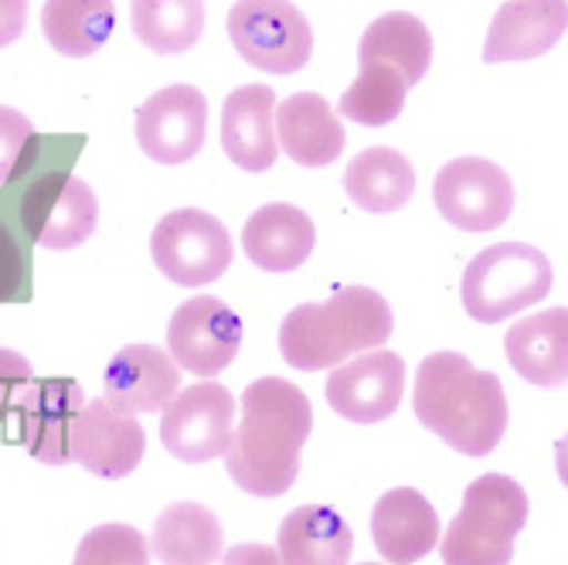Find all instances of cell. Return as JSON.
<instances>
[{
  "instance_id": "cell-6",
  "label": "cell",
  "mask_w": 568,
  "mask_h": 565,
  "mask_svg": "<svg viewBox=\"0 0 568 565\" xmlns=\"http://www.w3.org/2000/svg\"><path fill=\"white\" fill-rule=\"evenodd\" d=\"M225 28L239 56L270 75H293L314 56V28L293 0H239Z\"/></svg>"
},
{
  "instance_id": "cell-11",
  "label": "cell",
  "mask_w": 568,
  "mask_h": 565,
  "mask_svg": "<svg viewBox=\"0 0 568 565\" xmlns=\"http://www.w3.org/2000/svg\"><path fill=\"white\" fill-rule=\"evenodd\" d=\"M209 137V99L194 85H168L140 102L136 143L158 164H187Z\"/></svg>"
},
{
  "instance_id": "cell-33",
  "label": "cell",
  "mask_w": 568,
  "mask_h": 565,
  "mask_svg": "<svg viewBox=\"0 0 568 565\" xmlns=\"http://www.w3.org/2000/svg\"><path fill=\"white\" fill-rule=\"evenodd\" d=\"M31 379H34V372H31L28 357L11 347H0V420L11 413L18 395L28 389Z\"/></svg>"
},
{
  "instance_id": "cell-9",
  "label": "cell",
  "mask_w": 568,
  "mask_h": 565,
  "mask_svg": "<svg viewBox=\"0 0 568 565\" xmlns=\"http://www.w3.org/2000/svg\"><path fill=\"white\" fill-rule=\"evenodd\" d=\"M235 430V395L219 382L181 389L161 420V440L171 456L184 464H209L222 456Z\"/></svg>"
},
{
  "instance_id": "cell-3",
  "label": "cell",
  "mask_w": 568,
  "mask_h": 565,
  "mask_svg": "<svg viewBox=\"0 0 568 565\" xmlns=\"http://www.w3.org/2000/svg\"><path fill=\"white\" fill-rule=\"evenodd\" d=\"M392 306L372 286H341L324 303H300L280 324V351L296 372L344 365L392 337Z\"/></svg>"
},
{
  "instance_id": "cell-35",
  "label": "cell",
  "mask_w": 568,
  "mask_h": 565,
  "mask_svg": "<svg viewBox=\"0 0 568 565\" xmlns=\"http://www.w3.org/2000/svg\"><path fill=\"white\" fill-rule=\"evenodd\" d=\"M222 565H283L276 548L270 545H255V542H245V545H235L229 552H222L219 558Z\"/></svg>"
},
{
  "instance_id": "cell-16",
  "label": "cell",
  "mask_w": 568,
  "mask_h": 565,
  "mask_svg": "<svg viewBox=\"0 0 568 565\" xmlns=\"http://www.w3.org/2000/svg\"><path fill=\"white\" fill-rule=\"evenodd\" d=\"M181 392V369L153 344H126L102 372V398L120 413H158Z\"/></svg>"
},
{
  "instance_id": "cell-2",
  "label": "cell",
  "mask_w": 568,
  "mask_h": 565,
  "mask_svg": "<svg viewBox=\"0 0 568 565\" xmlns=\"http://www.w3.org/2000/svg\"><path fill=\"white\" fill-rule=\"evenodd\" d=\"M416 420L463 456H487L507 433V395L494 372H480L459 351L423 357L412 389Z\"/></svg>"
},
{
  "instance_id": "cell-30",
  "label": "cell",
  "mask_w": 568,
  "mask_h": 565,
  "mask_svg": "<svg viewBox=\"0 0 568 565\" xmlns=\"http://www.w3.org/2000/svg\"><path fill=\"white\" fill-rule=\"evenodd\" d=\"M72 565H150V548L130 525H99L79 542Z\"/></svg>"
},
{
  "instance_id": "cell-22",
  "label": "cell",
  "mask_w": 568,
  "mask_h": 565,
  "mask_svg": "<svg viewBox=\"0 0 568 565\" xmlns=\"http://www.w3.org/2000/svg\"><path fill=\"white\" fill-rule=\"evenodd\" d=\"M507 362L525 382L541 389H565L568 382V311L551 306L518 321L504 337Z\"/></svg>"
},
{
  "instance_id": "cell-19",
  "label": "cell",
  "mask_w": 568,
  "mask_h": 565,
  "mask_svg": "<svg viewBox=\"0 0 568 565\" xmlns=\"http://www.w3.org/2000/svg\"><path fill=\"white\" fill-rule=\"evenodd\" d=\"M276 143L300 168H327L344 153V123L334 117L331 102L317 92H296L283 99L276 113Z\"/></svg>"
},
{
  "instance_id": "cell-31",
  "label": "cell",
  "mask_w": 568,
  "mask_h": 565,
  "mask_svg": "<svg viewBox=\"0 0 568 565\" xmlns=\"http://www.w3.org/2000/svg\"><path fill=\"white\" fill-rule=\"evenodd\" d=\"M34 127L21 110L0 107V184H8L31 158Z\"/></svg>"
},
{
  "instance_id": "cell-18",
  "label": "cell",
  "mask_w": 568,
  "mask_h": 565,
  "mask_svg": "<svg viewBox=\"0 0 568 565\" xmlns=\"http://www.w3.org/2000/svg\"><path fill=\"white\" fill-rule=\"evenodd\" d=\"M276 92L270 85H242L222 107V147L229 161L245 174H263L276 164Z\"/></svg>"
},
{
  "instance_id": "cell-20",
  "label": "cell",
  "mask_w": 568,
  "mask_h": 565,
  "mask_svg": "<svg viewBox=\"0 0 568 565\" xmlns=\"http://www.w3.org/2000/svg\"><path fill=\"white\" fill-rule=\"evenodd\" d=\"M317 245V229L296 204H263L255 212L245 229H242V249L248 255L252 266H260L266 273H293L300 270L310 252Z\"/></svg>"
},
{
  "instance_id": "cell-1",
  "label": "cell",
  "mask_w": 568,
  "mask_h": 565,
  "mask_svg": "<svg viewBox=\"0 0 568 565\" xmlns=\"http://www.w3.org/2000/svg\"><path fill=\"white\" fill-rule=\"evenodd\" d=\"M314 433L310 398L286 379H260L242 392V420L225 446L229 477L252 497H280L296 484L300 453Z\"/></svg>"
},
{
  "instance_id": "cell-25",
  "label": "cell",
  "mask_w": 568,
  "mask_h": 565,
  "mask_svg": "<svg viewBox=\"0 0 568 565\" xmlns=\"http://www.w3.org/2000/svg\"><path fill=\"white\" fill-rule=\"evenodd\" d=\"M344 191L361 212L392 215L405 209L412 191H416V168L395 147H372L361 150L347 164Z\"/></svg>"
},
{
  "instance_id": "cell-21",
  "label": "cell",
  "mask_w": 568,
  "mask_h": 565,
  "mask_svg": "<svg viewBox=\"0 0 568 565\" xmlns=\"http://www.w3.org/2000/svg\"><path fill=\"white\" fill-rule=\"evenodd\" d=\"M372 538L392 565H412L436 548L439 515L416 487H395L372 511Z\"/></svg>"
},
{
  "instance_id": "cell-10",
  "label": "cell",
  "mask_w": 568,
  "mask_h": 565,
  "mask_svg": "<svg viewBox=\"0 0 568 565\" xmlns=\"http://www.w3.org/2000/svg\"><path fill=\"white\" fill-rule=\"evenodd\" d=\"M21 225L28 229L34 245L44 249H75L92 239L99 225V201L95 191L65 171L41 174L21 201Z\"/></svg>"
},
{
  "instance_id": "cell-15",
  "label": "cell",
  "mask_w": 568,
  "mask_h": 565,
  "mask_svg": "<svg viewBox=\"0 0 568 565\" xmlns=\"http://www.w3.org/2000/svg\"><path fill=\"white\" fill-rule=\"evenodd\" d=\"M82 405L85 392L75 379H31L11 408L28 453L48 467L69 464V436Z\"/></svg>"
},
{
  "instance_id": "cell-17",
  "label": "cell",
  "mask_w": 568,
  "mask_h": 565,
  "mask_svg": "<svg viewBox=\"0 0 568 565\" xmlns=\"http://www.w3.org/2000/svg\"><path fill=\"white\" fill-rule=\"evenodd\" d=\"M568 31V0H507L494 14L484 62H531Z\"/></svg>"
},
{
  "instance_id": "cell-24",
  "label": "cell",
  "mask_w": 568,
  "mask_h": 565,
  "mask_svg": "<svg viewBox=\"0 0 568 565\" xmlns=\"http://www.w3.org/2000/svg\"><path fill=\"white\" fill-rule=\"evenodd\" d=\"M354 532L327 504H303L283 518L276 555L283 565H347Z\"/></svg>"
},
{
  "instance_id": "cell-29",
  "label": "cell",
  "mask_w": 568,
  "mask_h": 565,
  "mask_svg": "<svg viewBox=\"0 0 568 565\" xmlns=\"http://www.w3.org/2000/svg\"><path fill=\"white\" fill-rule=\"evenodd\" d=\"M361 72L347 92H341V117L354 120L357 127H388L402 117L408 82L388 62H357Z\"/></svg>"
},
{
  "instance_id": "cell-7",
  "label": "cell",
  "mask_w": 568,
  "mask_h": 565,
  "mask_svg": "<svg viewBox=\"0 0 568 565\" xmlns=\"http://www.w3.org/2000/svg\"><path fill=\"white\" fill-rule=\"evenodd\" d=\"M150 255L158 270L178 286L215 283L232 263L229 229L201 209H178L164 215L150 235Z\"/></svg>"
},
{
  "instance_id": "cell-5",
  "label": "cell",
  "mask_w": 568,
  "mask_h": 565,
  "mask_svg": "<svg viewBox=\"0 0 568 565\" xmlns=\"http://www.w3.org/2000/svg\"><path fill=\"white\" fill-rule=\"evenodd\" d=\"M551 290L548 255L525 242H500L477 252L463 273V306L480 324L521 314Z\"/></svg>"
},
{
  "instance_id": "cell-27",
  "label": "cell",
  "mask_w": 568,
  "mask_h": 565,
  "mask_svg": "<svg viewBox=\"0 0 568 565\" xmlns=\"http://www.w3.org/2000/svg\"><path fill=\"white\" fill-rule=\"evenodd\" d=\"M113 0H44L41 31L65 59H89L113 38Z\"/></svg>"
},
{
  "instance_id": "cell-13",
  "label": "cell",
  "mask_w": 568,
  "mask_h": 565,
  "mask_svg": "<svg viewBox=\"0 0 568 565\" xmlns=\"http://www.w3.org/2000/svg\"><path fill=\"white\" fill-rule=\"evenodd\" d=\"M146 450L143 426L106 398H85L69 436V460L95 477L120 481L133 474Z\"/></svg>"
},
{
  "instance_id": "cell-32",
  "label": "cell",
  "mask_w": 568,
  "mask_h": 565,
  "mask_svg": "<svg viewBox=\"0 0 568 565\" xmlns=\"http://www.w3.org/2000/svg\"><path fill=\"white\" fill-rule=\"evenodd\" d=\"M28 255L18 245L14 232L0 222V303H11L28 296Z\"/></svg>"
},
{
  "instance_id": "cell-26",
  "label": "cell",
  "mask_w": 568,
  "mask_h": 565,
  "mask_svg": "<svg viewBox=\"0 0 568 565\" xmlns=\"http://www.w3.org/2000/svg\"><path fill=\"white\" fill-rule=\"evenodd\" d=\"M388 62L395 65L408 85H419L433 65V34L426 21L405 11L382 14L368 24L357 44V62Z\"/></svg>"
},
{
  "instance_id": "cell-34",
  "label": "cell",
  "mask_w": 568,
  "mask_h": 565,
  "mask_svg": "<svg viewBox=\"0 0 568 565\" xmlns=\"http://www.w3.org/2000/svg\"><path fill=\"white\" fill-rule=\"evenodd\" d=\"M28 28V0H0V48L14 44Z\"/></svg>"
},
{
  "instance_id": "cell-23",
  "label": "cell",
  "mask_w": 568,
  "mask_h": 565,
  "mask_svg": "<svg viewBox=\"0 0 568 565\" xmlns=\"http://www.w3.org/2000/svg\"><path fill=\"white\" fill-rule=\"evenodd\" d=\"M146 548L161 565H215L225 552L222 522L212 507L178 501L161 511Z\"/></svg>"
},
{
  "instance_id": "cell-12",
  "label": "cell",
  "mask_w": 568,
  "mask_h": 565,
  "mask_svg": "<svg viewBox=\"0 0 568 565\" xmlns=\"http://www.w3.org/2000/svg\"><path fill=\"white\" fill-rule=\"evenodd\" d=\"M168 347L174 365L197 379L225 372L242 347V321L219 296H194L181 303L168 324Z\"/></svg>"
},
{
  "instance_id": "cell-14",
  "label": "cell",
  "mask_w": 568,
  "mask_h": 565,
  "mask_svg": "<svg viewBox=\"0 0 568 565\" xmlns=\"http://www.w3.org/2000/svg\"><path fill=\"white\" fill-rule=\"evenodd\" d=\"M405 395V362L395 351H372L344 362L327 379V402L337 416L357 426L388 420Z\"/></svg>"
},
{
  "instance_id": "cell-4",
  "label": "cell",
  "mask_w": 568,
  "mask_h": 565,
  "mask_svg": "<svg viewBox=\"0 0 568 565\" xmlns=\"http://www.w3.org/2000/svg\"><path fill=\"white\" fill-rule=\"evenodd\" d=\"M528 525V494L507 474H484L463 494L459 515L443 535L446 565H507L514 538Z\"/></svg>"
},
{
  "instance_id": "cell-36",
  "label": "cell",
  "mask_w": 568,
  "mask_h": 565,
  "mask_svg": "<svg viewBox=\"0 0 568 565\" xmlns=\"http://www.w3.org/2000/svg\"><path fill=\"white\" fill-rule=\"evenodd\" d=\"M365 565H375V562H365Z\"/></svg>"
},
{
  "instance_id": "cell-8",
  "label": "cell",
  "mask_w": 568,
  "mask_h": 565,
  "mask_svg": "<svg viewBox=\"0 0 568 565\" xmlns=\"http://www.w3.org/2000/svg\"><path fill=\"white\" fill-rule=\"evenodd\" d=\"M433 201L453 229L494 232L514 212V184L487 158H456L436 174Z\"/></svg>"
},
{
  "instance_id": "cell-28",
  "label": "cell",
  "mask_w": 568,
  "mask_h": 565,
  "mask_svg": "<svg viewBox=\"0 0 568 565\" xmlns=\"http://www.w3.org/2000/svg\"><path fill=\"white\" fill-rule=\"evenodd\" d=\"M133 34L158 56H181L204 31V0H133Z\"/></svg>"
}]
</instances>
